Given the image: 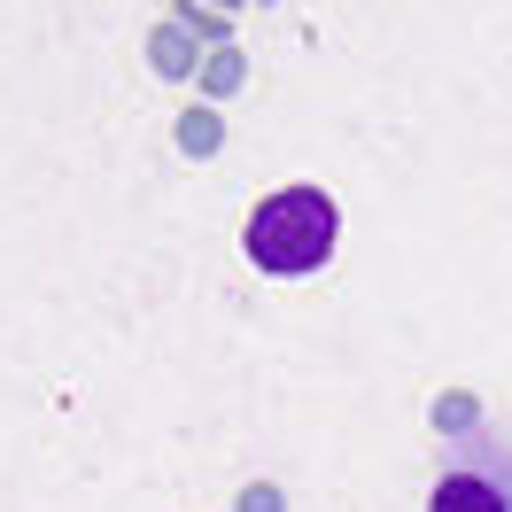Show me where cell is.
I'll return each instance as SVG.
<instances>
[{
	"label": "cell",
	"instance_id": "cell-1",
	"mask_svg": "<svg viewBox=\"0 0 512 512\" xmlns=\"http://www.w3.org/2000/svg\"><path fill=\"white\" fill-rule=\"evenodd\" d=\"M334 202L319 187H280L264 194L249 210V233H241V249H249L256 272H280V280H303V272H319L326 256H334Z\"/></svg>",
	"mask_w": 512,
	"mask_h": 512
},
{
	"label": "cell",
	"instance_id": "cell-2",
	"mask_svg": "<svg viewBox=\"0 0 512 512\" xmlns=\"http://www.w3.org/2000/svg\"><path fill=\"white\" fill-rule=\"evenodd\" d=\"M427 512H512V443L505 435H458L443 450V474L427 489Z\"/></svg>",
	"mask_w": 512,
	"mask_h": 512
}]
</instances>
